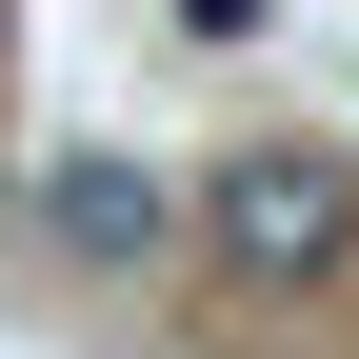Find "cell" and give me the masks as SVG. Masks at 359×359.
<instances>
[{
	"mask_svg": "<svg viewBox=\"0 0 359 359\" xmlns=\"http://www.w3.org/2000/svg\"><path fill=\"white\" fill-rule=\"evenodd\" d=\"M219 259H240V280L259 299H299V280H339V259H359V180L320 160V140H259V160H219Z\"/></svg>",
	"mask_w": 359,
	"mask_h": 359,
	"instance_id": "cell-1",
	"label": "cell"
},
{
	"mask_svg": "<svg viewBox=\"0 0 359 359\" xmlns=\"http://www.w3.org/2000/svg\"><path fill=\"white\" fill-rule=\"evenodd\" d=\"M40 240H60V259H160V180L140 160H60V180H40Z\"/></svg>",
	"mask_w": 359,
	"mask_h": 359,
	"instance_id": "cell-2",
	"label": "cell"
},
{
	"mask_svg": "<svg viewBox=\"0 0 359 359\" xmlns=\"http://www.w3.org/2000/svg\"><path fill=\"white\" fill-rule=\"evenodd\" d=\"M160 20H180V40H259L280 0H160Z\"/></svg>",
	"mask_w": 359,
	"mask_h": 359,
	"instance_id": "cell-3",
	"label": "cell"
}]
</instances>
